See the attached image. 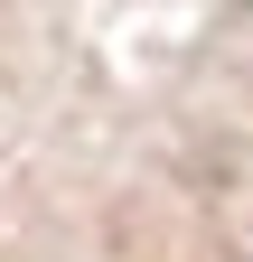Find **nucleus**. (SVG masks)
Instances as JSON below:
<instances>
[]
</instances>
